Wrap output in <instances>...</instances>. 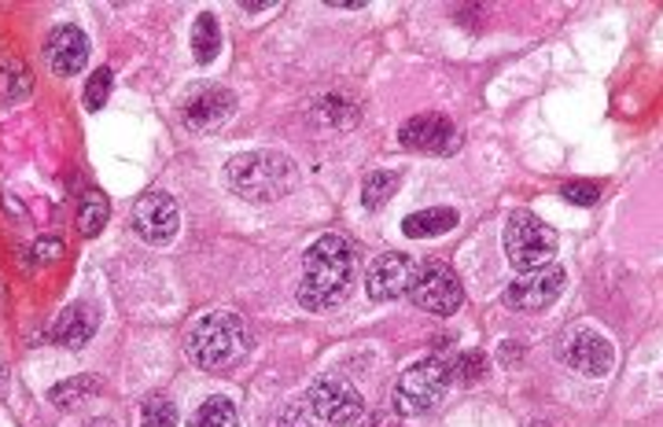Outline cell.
I'll use <instances>...</instances> for the list:
<instances>
[{
	"label": "cell",
	"instance_id": "cell-1",
	"mask_svg": "<svg viewBox=\"0 0 663 427\" xmlns=\"http://www.w3.org/2000/svg\"><path fill=\"white\" fill-rule=\"evenodd\" d=\"M358 280V258L347 236L325 233L306 247L303 255V280H298V302L309 313H328L339 302H347Z\"/></svg>",
	"mask_w": 663,
	"mask_h": 427
},
{
	"label": "cell",
	"instance_id": "cell-2",
	"mask_svg": "<svg viewBox=\"0 0 663 427\" xmlns=\"http://www.w3.org/2000/svg\"><path fill=\"white\" fill-rule=\"evenodd\" d=\"M225 181L240 200L273 203L295 189L298 170L284 151H243L225 167Z\"/></svg>",
	"mask_w": 663,
	"mask_h": 427
},
{
	"label": "cell",
	"instance_id": "cell-3",
	"mask_svg": "<svg viewBox=\"0 0 663 427\" xmlns=\"http://www.w3.org/2000/svg\"><path fill=\"white\" fill-rule=\"evenodd\" d=\"M185 350L196 369L221 372V369H232L236 361H243V354L251 350V332L236 313L218 310V313L199 317L192 324Z\"/></svg>",
	"mask_w": 663,
	"mask_h": 427
},
{
	"label": "cell",
	"instance_id": "cell-4",
	"mask_svg": "<svg viewBox=\"0 0 663 427\" xmlns=\"http://www.w3.org/2000/svg\"><path fill=\"white\" fill-rule=\"evenodd\" d=\"M446 387H450V361L439 354H428L398 376L394 409L402 416H420V413L435 409L442 402V394H446Z\"/></svg>",
	"mask_w": 663,
	"mask_h": 427
},
{
	"label": "cell",
	"instance_id": "cell-5",
	"mask_svg": "<svg viewBox=\"0 0 663 427\" xmlns=\"http://www.w3.org/2000/svg\"><path fill=\"white\" fill-rule=\"evenodd\" d=\"M502 244H505L508 266L519 269V273L549 266L552 255H557V233H552L549 225H541L538 217L527 214V211H516L513 217H508Z\"/></svg>",
	"mask_w": 663,
	"mask_h": 427
},
{
	"label": "cell",
	"instance_id": "cell-6",
	"mask_svg": "<svg viewBox=\"0 0 663 427\" xmlns=\"http://www.w3.org/2000/svg\"><path fill=\"white\" fill-rule=\"evenodd\" d=\"M409 302L417 306V310H428L435 317H450L461 310L464 302V288L457 280V273H453L446 261H424L417 273V284L413 291H409Z\"/></svg>",
	"mask_w": 663,
	"mask_h": 427
},
{
	"label": "cell",
	"instance_id": "cell-7",
	"mask_svg": "<svg viewBox=\"0 0 663 427\" xmlns=\"http://www.w3.org/2000/svg\"><path fill=\"white\" fill-rule=\"evenodd\" d=\"M564 288H568V269L552 266V261H549V266L530 269L519 280L508 284L505 306H508V310H516V313H541V310H549V306L560 299Z\"/></svg>",
	"mask_w": 663,
	"mask_h": 427
},
{
	"label": "cell",
	"instance_id": "cell-8",
	"mask_svg": "<svg viewBox=\"0 0 663 427\" xmlns=\"http://www.w3.org/2000/svg\"><path fill=\"white\" fill-rule=\"evenodd\" d=\"M560 357L579 372V376H608L615 365V350L608 343L604 332H597L590 324H579L571 332H564V343H560Z\"/></svg>",
	"mask_w": 663,
	"mask_h": 427
},
{
	"label": "cell",
	"instance_id": "cell-9",
	"mask_svg": "<svg viewBox=\"0 0 663 427\" xmlns=\"http://www.w3.org/2000/svg\"><path fill=\"white\" fill-rule=\"evenodd\" d=\"M306 405L325 424H354L365 413V398L358 394V387L343 376L317 380L306 394Z\"/></svg>",
	"mask_w": 663,
	"mask_h": 427
},
{
	"label": "cell",
	"instance_id": "cell-10",
	"mask_svg": "<svg viewBox=\"0 0 663 427\" xmlns=\"http://www.w3.org/2000/svg\"><path fill=\"white\" fill-rule=\"evenodd\" d=\"M398 145L420 156H453L461 148V129L446 115H413L398 129Z\"/></svg>",
	"mask_w": 663,
	"mask_h": 427
},
{
	"label": "cell",
	"instance_id": "cell-11",
	"mask_svg": "<svg viewBox=\"0 0 663 427\" xmlns=\"http://www.w3.org/2000/svg\"><path fill=\"white\" fill-rule=\"evenodd\" d=\"M177 228H181V211H177V203L166 192L140 195L137 206H133V233H137L144 244L151 247L170 244Z\"/></svg>",
	"mask_w": 663,
	"mask_h": 427
},
{
	"label": "cell",
	"instance_id": "cell-12",
	"mask_svg": "<svg viewBox=\"0 0 663 427\" xmlns=\"http://www.w3.org/2000/svg\"><path fill=\"white\" fill-rule=\"evenodd\" d=\"M417 273H420V261L391 250V255L376 258L372 266H369V277H365V291H369L372 302H394V299H402V295L413 291Z\"/></svg>",
	"mask_w": 663,
	"mask_h": 427
},
{
	"label": "cell",
	"instance_id": "cell-13",
	"mask_svg": "<svg viewBox=\"0 0 663 427\" xmlns=\"http://www.w3.org/2000/svg\"><path fill=\"white\" fill-rule=\"evenodd\" d=\"M232 107H236V96L229 89H221V85H196L181 104V122L192 134H210V129L225 126Z\"/></svg>",
	"mask_w": 663,
	"mask_h": 427
},
{
	"label": "cell",
	"instance_id": "cell-14",
	"mask_svg": "<svg viewBox=\"0 0 663 427\" xmlns=\"http://www.w3.org/2000/svg\"><path fill=\"white\" fill-rule=\"evenodd\" d=\"M44 60H49L52 74H60V78H71V74L85 71L88 63V38L85 30L77 26H55L49 41H44Z\"/></svg>",
	"mask_w": 663,
	"mask_h": 427
},
{
	"label": "cell",
	"instance_id": "cell-15",
	"mask_svg": "<svg viewBox=\"0 0 663 427\" xmlns=\"http://www.w3.org/2000/svg\"><path fill=\"white\" fill-rule=\"evenodd\" d=\"M99 328V313L93 310V306L85 302H71L66 310L55 317L52 321V339L60 346H71V350H82L88 339L96 335Z\"/></svg>",
	"mask_w": 663,
	"mask_h": 427
},
{
	"label": "cell",
	"instance_id": "cell-16",
	"mask_svg": "<svg viewBox=\"0 0 663 427\" xmlns=\"http://www.w3.org/2000/svg\"><path fill=\"white\" fill-rule=\"evenodd\" d=\"M457 211H450V206H428V211H417L409 214L402 222V233L409 239H431V236H446L457 228Z\"/></svg>",
	"mask_w": 663,
	"mask_h": 427
},
{
	"label": "cell",
	"instance_id": "cell-17",
	"mask_svg": "<svg viewBox=\"0 0 663 427\" xmlns=\"http://www.w3.org/2000/svg\"><path fill=\"white\" fill-rule=\"evenodd\" d=\"M99 391V380L96 376H74L66 383H55V387L49 391V398L55 409H77V405H85L88 398H96Z\"/></svg>",
	"mask_w": 663,
	"mask_h": 427
},
{
	"label": "cell",
	"instance_id": "cell-18",
	"mask_svg": "<svg viewBox=\"0 0 663 427\" xmlns=\"http://www.w3.org/2000/svg\"><path fill=\"white\" fill-rule=\"evenodd\" d=\"M107 214H110V203L104 192H88L82 206H77V233H82L85 239H93L104 233L107 225Z\"/></svg>",
	"mask_w": 663,
	"mask_h": 427
},
{
	"label": "cell",
	"instance_id": "cell-19",
	"mask_svg": "<svg viewBox=\"0 0 663 427\" xmlns=\"http://www.w3.org/2000/svg\"><path fill=\"white\" fill-rule=\"evenodd\" d=\"M221 49V30H218V19L210 12H199L196 26H192V56L199 63H210L218 56Z\"/></svg>",
	"mask_w": 663,
	"mask_h": 427
},
{
	"label": "cell",
	"instance_id": "cell-20",
	"mask_svg": "<svg viewBox=\"0 0 663 427\" xmlns=\"http://www.w3.org/2000/svg\"><path fill=\"white\" fill-rule=\"evenodd\" d=\"M188 427H240V416H236V405L229 398H207L199 409L192 413Z\"/></svg>",
	"mask_w": 663,
	"mask_h": 427
},
{
	"label": "cell",
	"instance_id": "cell-21",
	"mask_svg": "<svg viewBox=\"0 0 663 427\" xmlns=\"http://www.w3.org/2000/svg\"><path fill=\"white\" fill-rule=\"evenodd\" d=\"M486 376V354L483 350H461L457 357L450 361V383H461V387H472Z\"/></svg>",
	"mask_w": 663,
	"mask_h": 427
},
{
	"label": "cell",
	"instance_id": "cell-22",
	"mask_svg": "<svg viewBox=\"0 0 663 427\" xmlns=\"http://www.w3.org/2000/svg\"><path fill=\"white\" fill-rule=\"evenodd\" d=\"M394 189H398V173H387V170L369 173L361 184V206L365 211H380V206L394 195Z\"/></svg>",
	"mask_w": 663,
	"mask_h": 427
},
{
	"label": "cell",
	"instance_id": "cell-23",
	"mask_svg": "<svg viewBox=\"0 0 663 427\" xmlns=\"http://www.w3.org/2000/svg\"><path fill=\"white\" fill-rule=\"evenodd\" d=\"M140 427H177V405L170 398H162V394H155V398L144 402Z\"/></svg>",
	"mask_w": 663,
	"mask_h": 427
},
{
	"label": "cell",
	"instance_id": "cell-24",
	"mask_svg": "<svg viewBox=\"0 0 663 427\" xmlns=\"http://www.w3.org/2000/svg\"><path fill=\"white\" fill-rule=\"evenodd\" d=\"M110 85H115V74H110V67H99L93 78L85 82V107H88V111H99V107L107 104Z\"/></svg>",
	"mask_w": 663,
	"mask_h": 427
},
{
	"label": "cell",
	"instance_id": "cell-25",
	"mask_svg": "<svg viewBox=\"0 0 663 427\" xmlns=\"http://www.w3.org/2000/svg\"><path fill=\"white\" fill-rule=\"evenodd\" d=\"M560 195L568 203H575V206H597V203H601V184H593V181H568L560 189Z\"/></svg>",
	"mask_w": 663,
	"mask_h": 427
},
{
	"label": "cell",
	"instance_id": "cell-26",
	"mask_svg": "<svg viewBox=\"0 0 663 427\" xmlns=\"http://www.w3.org/2000/svg\"><path fill=\"white\" fill-rule=\"evenodd\" d=\"M270 427H314V413H309V405H284Z\"/></svg>",
	"mask_w": 663,
	"mask_h": 427
},
{
	"label": "cell",
	"instance_id": "cell-27",
	"mask_svg": "<svg viewBox=\"0 0 663 427\" xmlns=\"http://www.w3.org/2000/svg\"><path fill=\"white\" fill-rule=\"evenodd\" d=\"M63 255V244L60 239H38V244L30 247V258L38 261V266H49V261H55Z\"/></svg>",
	"mask_w": 663,
	"mask_h": 427
},
{
	"label": "cell",
	"instance_id": "cell-28",
	"mask_svg": "<svg viewBox=\"0 0 663 427\" xmlns=\"http://www.w3.org/2000/svg\"><path fill=\"white\" fill-rule=\"evenodd\" d=\"M365 427H398V424L391 420V416H372V420L365 424Z\"/></svg>",
	"mask_w": 663,
	"mask_h": 427
},
{
	"label": "cell",
	"instance_id": "cell-29",
	"mask_svg": "<svg viewBox=\"0 0 663 427\" xmlns=\"http://www.w3.org/2000/svg\"><path fill=\"white\" fill-rule=\"evenodd\" d=\"M328 8H361V0H328Z\"/></svg>",
	"mask_w": 663,
	"mask_h": 427
},
{
	"label": "cell",
	"instance_id": "cell-30",
	"mask_svg": "<svg viewBox=\"0 0 663 427\" xmlns=\"http://www.w3.org/2000/svg\"><path fill=\"white\" fill-rule=\"evenodd\" d=\"M265 8H273L270 0H259V4H243V12H265Z\"/></svg>",
	"mask_w": 663,
	"mask_h": 427
},
{
	"label": "cell",
	"instance_id": "cell-31",
	"mask_svg": "<svg viewBox=\"0 0 663 427\" xmlns=\"http://www.w3.org/2000/svg\"><path fill=\"white\" fill-rule=\"evenodd\" d=\"M85 427H115V420H107V416H99V420H88Z\"/></svg>",
	"mask_w": 663,
	"mask_h": 427
},
{
	"label": "cell",
	"instance_id": "cell-32",
	"mask_svg": "<svg viewBox=\"0 0 663 427\" xmlns=\"http://www.w3.org/2000/svg\"><path fill=\"white\" fill-rule=\"evenodd\" d=\"M527 427H552V424H546V420H535V424H527Z\"/></svg>",
	"mask_w": 663,
	"mask_h": 427
}]
</instances>
